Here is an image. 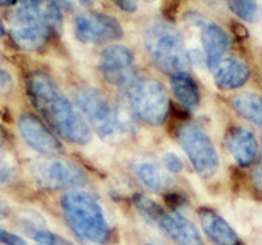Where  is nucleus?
<instances>
[{
  "instance_id": "obj_1",
  "label": "nucleus",
  "mask_w": 262,
  "mask_h": 245,
  "mask_svg": "<svg viewBox=\"0 0 262 245\" xmlns=\"http://www.w3.org/2000/svg\"><path fill=\"white\" fill-rule=\"evenodd\" d=\"M27 91L33 106L62 139L72 144H86L92 139V130L84 117L50 76L43 72L32 74Z\"/></svg>"
},
{
  "instance_id": "obj_2",
  "label": "nucleus",
  "mask_w": 262,
  "mask_h": 245,
  "mask_svg": "<svg viewBox=\"0 0 262 245\" xmlns=\"http://www.w3.org/2000/svg\"><path fill=\"white\" fill-rule=\"evenodd\" d=\"M147 53L159 70L169 75L186 72L190 54L181 32L169 23L151 21L144 32Z\"/></svg>"
},
{
  "instance_id": "obj_3",
  "label": "nucleus",
  "mask_w": 262,
  "mask_h": 245,
  "mask_svg": "<svg viewBox=\"0 0 262 245\" xmlns=\"http://www.w3.org/2000/svg\"><path fill=\"white\" fill-rule=\"evenodd\" d=\"M62 210L70 227L81 239L104 244L111 237V226L104 209L90 193L75 190L62 198Z\"/></svg>"
},
{
  "instance_id": "obj_4",
  "label": "nucleus",
  "mask_w": 262,
  "mask_h": 245,
  "mask_svg": "<svg viewBox=\"0 0 262 245\" xmlns=\"http://www.w3.org/2000/svg\"><path fill=\"white\" fill-rule=\"evenodd\" d=\"M79 112L91 130L105 141H113L126 129L118 109L105 93L96 88H83L75 96Z\"/></svg>"
},
{
  "instance_id": "obj_5",
  "label": "nucleus",
  "mask_w": 262,
  "mask_h": 245,
  "mask_svg": "<svg viewBox=\"0 0 262 245\" xmlns=\"http://www.w3.org/2000/svg\"><path fill=\"white\" fill-rule=\"evenodd\" d=\"M131 109L143 122L159 126L165 122L169 113L167 91L155 79H135L127 87Z\"/></svg>"
},
{
  "instance_id": "obj_6",
  "label": "nucleus",
  "mask_w": 262,
  "mask_h": 245,
  "mask_svg": "<svg viewBox=\"0 0 262 245\" xmlns=\"http://www.w3.org/2000/svg\"><path fill=\"white\" fill-rule=\"evenodd\" d=\"M179 142L191 167L203 179H211L219 169V155L207 132L194 123H186L180 129Z\"/></svg>"
},
{
  "instance_id": "obj_7",
  "label": "nucleus",
  "mask_w": 262,
  "mask_h": 245,
  "mask_svg": "<svg viewBox=\"0 0 262 245\" xmlns=\"http://www.w3.org/2000/svg\"><path fill=\"white\" fill-rule=\"evenodd\" d=\"M30 173L37 185L49 190L75 189L86 184V174L79 165L55 156L33 162Z\"/></svg>"
},
{
  "instance_id": "obj_8",
  "label": "nucleus",
  "mask_w": 262,
  "mask_h": 245,
  "mask_svg": "<svg viewBox=\"0 0 262 245\" xmlns=\"http://www.w3.org/2000/svg\"><path fill=\"white\" fill-rule=\"evenodd\" d=\"M76 38L86 45H101L123 36V29L112 16L98 12H84L74 20Z\"/></svg>"
},
{
  "instance_id": "obj_9",
  "label": "nucleus",
  "mask_w": 262,
  "mask_h": 245,
  "mask_svg": "<svg viewBox=\"0 0 262 245\" xmlns=\"http://www.w3.org/2000/svg\"><path fill=\"white\" fill-rule=\"evenodd\" d=\"M49 29L33 13L29 4H21L9 21V34L13 42L23 50L36 51L45 45Z\"/></svg>"
},
{
  "instance_id": "obj_10",
  "label": "nucleus",
  "mask_w": 262,
  "mask_h": 245,
  "mask_svg": "<svg viewBox=\"0 0 262 245\" xmlns=\"http://www.w3.org/2000/svg\"><path fill=\"white\" fill-rule=\"evenodd\" d=\"M100 72L107 83L127 88L135 80L134 55L123 45L107 46L98 60Z\"/></svg>"
},
{
  "instance_id": "obj_11",
  "label": "nucleus",
  "mask_w": 262,
  "mask_h": 245,
  "mask_svg": "<svg viewBox=\"0 0 262 245\" xmlns=\"http://www.w3.org/2000/svg\"><path fill=\"white\" fill-rule=\"evenodd\" d=\"M18 131L25 144L36 152L55 156L62 151V144L58 138L33 114H23L18 118Z\"/></svg>"
},
{
  "instance_id": "obj_12",
  "label": "nucleus",
  "mask_w": 262,
  "mask_h": 245,
  "mask_svg": "<svg viewBox=\"0 0 262 245\" xmlns=\"http://www.w3.org/2000/svg\"><path fill=\"white\" fill-rule=\"evenodd\" d=\"M229 155L242 167L250 165L256 160L258 153V142L250 130L245 127H233L226 138Z\"/></svg>"
},
{
  "instance_id": "obj_13",
  "label": "nucleus",
  "mask_w": 262,
  "mask_h": 245,
  "mask_svg": "<svg viewBox=\"0 0 262 245\" xmlns=\"http://www.w3.org/2000/svg\"><path fill=\"white\" fill-rule=\"evenodd\" d=\"M159 225L176 245H205L195 225L179 212L164 214Z\"/></svg>"
},
{
  "instance_id": "obj_14",
  "label": "nucleus",
  "mask_w": 262,
  "mask_h": 245,
  "mask_svg": "<svg viewBox=\"0 0 262 245\" xmlns=\"http://www.w3.org/2000/svg\"><path fill=\"white\" fill-rule=\"evenodd\" d=\"M201 43L206 63L212 70L223 59L226 51L228 50L229 38L223 28L215 23L205 21V24L201 27Z\"/></svg>"
},
{
  "instance_id": "obj_15",
  "label": "nucleus",
  "mask_w": 262,
  "mask_h": 245,
  "mask_svg": "<svg viewBox=\"0 0 262 245\" xmlns=\"http://www.w3.org/2000/svg\"><path fill=\"white\" fill-rule=\"evenodd\" d=\"M198 216L203 231L212 242L216 245H240L236 231L214 210L202 207L198 211Z\"/></svg>"
},
{
  "instance_id": "obj_16",
  "label": "nucleus",
  "mask_w": 262,
  "mask_h": 245,
  "mask_svg": "<svg viewBox=\"0 0 262 245\" xmlns=\"http://www.w3.org/2000/svg\"><path fill=\"white\" fill-rule=\"evenodd\" d=\"M214 71V81L224 91H232L243 87L249 79V69L243 60L237 58H223Z\"/></svg>"
},
{
  "instance_id": "obj_17",
  "label": "nucleus",
  "mask_w": 262,
  "mask_h": 245,
  "mask_svg": "<svg viewBox=\"0 0 262 245\" xmlns=\"http://www.w3.org/2000/svg\"><path fill=\"white\" fill-rule=\"evenodd\" d=\"M170 87H172L176 99L181 102L184 108H186L188 110H195L200 106V88L188 72H180L176 75H172Z\"/></svg>"
},
{
  "instance_id": "obj_18",
  "label": "nucleus",
  "mask_w": 262,
  "mask_h": 245,
  "mask_svg": "<svg viewBox=\"0 0 262 245\" xmlns=\"http://www.w3.org/2000/svg\"><path fill=\"white\" fill-rule=\"evenodd\" d=\"M28 4L37 18L48 28L49 32L62 30L63 15L57 0H29Z\"/></svg>"
},
{
  "instance_id": "obj_19",
  "label": "nucleus",
  "mask_w": 262,
  "mask_h": 245,
  "mask_svg": "<svg viewBox=\"0 0 262 245\" xmlns=\"http://www.w3.org/2000/svg\"><path fill=\"white\" fill-rule=\"evenodd\" d=\"M232 106L243 118L262 129V96L244 92L232 97Z\"/></svg>"
},
{
  "instance_id": "obj_20",
  "label": "nucleus",
  "mask_w": 262,
  "mask_h": 245,
  "mask_svg": "<svg viewBox=\"0 0 262 245\" xmlns=\"http://www.w3.org/2000/svg\"><path fill=\"white\" fill-rule=\"evenodd\" d=\"M134 172L139 183L149 191H160L165 184V177L156 164L151 162H139L135 164Z\"/></svg>"
},
{
  "instance_id": "obj_21",
  "label": "nucleus",
  "mask_w": 262,
  "mask_h": 245,
  "mask_svg": "<svg viewBox=\"0 0 262 245\" xmlns=\"http://www.w3.org/2000/svg\"><path fill=\"white\" fill-rule=\"evenodd\" d=\"M229 9L245 23H258L262 17V8L258 0H228Z\"/></svg>"
},
{
  "instance_id": "obj_22",
  "label": "nucleus",
  "mask_w": 262,
  "mask_h": 245,
  "mask_svg": "<svg viewBox=\"0 0 262 245\" xmlns=\"http://www.w3.org/2000/svg\"><path fill=\"white\" fill-rule=\"evenodd\" d=\"M135 206L138 207L140 214L144 215V218L149 219V220L160 221L161 216L165 214L156 202H154V201L147 197H142V195H138L135 198Z\"/></svg>"
},
{
  "instance_id": "obj_23",
  "label": "nucleus",
  "mask_w": 262,
  "mask_h": 245,
  "mask_svg": "<svg viewBox=\"0 0 262 245\" xmlns=\"http://www.w3.org/2000/svg\"><path fill=\"white\" fill-rule=\"evenodd\" d=\"M33 239L36 240L38 244L43 245H74L71 241L66 240L64 237L59 236L57 233L51 232L48 230H39L32 235Z\"/></svg>"
},
{
  "instance_id": "obj_24",
  "label": "nucleus",
  "mask_w": 262,
  "mask_h": 245,
  "mask_svg": "<svg viewBox=\"0 0 262 245\" xmlns=\"http://www.w3.org/2000/svg\"><path fill=\"white\" fill-rule=\"evenodd\" d=\"M15 176L13 163L4 153H0V185L9 183Z\"/></svg>"
},
{
  "instance_id": "obj_25",
  "label": "nucleus",
  "mask_w": 262,
  "mask_h": 245,
  "mask_svg": "<svg viewBox=\"0 0 262 245\" xmlns=\"http://www.w3.org/2000/svg\"><path fill=\"white\" fill-rule=\"evenodd\" d=\"M163 164L170 173H180L184 169V163H182L181 158L173 152H168L164 155Z\"/></svg>"
},
{
  "instance_id": "obj_26",
  "label": "nucleus",
  "mask_w": 262,
  "mask_h": 245,
  "mask_svg": "<svg viewBox=\"0 0 262 245\" xmlns=\"http://www.w3.org/2000/svg\"><path fill=\"white\" fill-rule=\"evenodd\" d=\"M0 244L3 245H27V241H25L23 237H20L16 233L9 232V231L3 230L0 228Z\"/></svg>"
},
{
  "instance_id": "obj_27",
  "label": "nucleus",
  "mask_w": 262,
  "mask_h": 245,
  "mask_svg": "<svg viewBox=\"0 0 262 245\" xmlns=\"http://www.w3.org/2000/svg\"><path fill=\"white\" fill-rule=\"evenodd\" d=\"M13 90V79L6 70L0 67V95H8Z\"/></svg>"
},
{
  "instance_id": "obj_28",
  "label": "nucleus",
  "mask_w": 262,
  "mask_h": 245,
  "mask_svg": "<svg viewBox=\"0 0 262 245\" xmlns=\"http://www.w3.org/2000/svg\"><path fill=\"white\" fill-rule=\"evenodd\" d=\"M113 3L127 13H134L139 8V0H113Z\"/></svg>"
},
{
  "instance_id": "obj_29",
  "label": "nucleus",
  "mask_w": 262,
  "mask_h": 245,
  "mask_svg": "<svg viewBox=\"0 0 262 245\" xmlns=\"http://www.w3.org/2000/svg\"><path fill=\"white\" fill-rule=\"evenodd\" d=\"M252 180H253V184L256 185V188L262 191V163L254 168L253 173H252Z\"/></svg>"
},
{
  "instance_id": "obj_30",
  "label": "nucleus",
  "mask_w": 262,
  "mask_h": 245,
  "mask_svg": "<svg viewBox=\"0 0 262 245\" xmlns=\"http://www.w3.org/2000/svg\"><path fill=\"white\" fill-rule=\"evenodd\" d=\"M28 0H0V7H15L27 3Z\"/></svg>"
},
{
  "instance_id": "obj_31",
  "label": "nucleus",
  "mask_w": 262,
  "mask_h": 245,
  "mask_svg": "<svg viewBox=\"0 0 262 245\" xmlns=\"http://www.w3.org/2000/svg\"><path fill=\"white\" fill-rule=\"evenodd\" d=\"M8 214V205L3 198H0V215H7Z\"/></svg>"
},
{
  "instance_id": "obj_32",
  "label": "nucleus",
  "mask_w": 262,
  "mask_h": 245,
  "mask_svg": "<svg viewBox=\"0 0 262 245\" xmlns=\"http://www.w3.org/2000/svg\"><path fill=\"white\" fill-rule=\"evenodd\" d=\"M57 2L62 4V6H64L66 8H70V7H71V0H57Z\"/></svg>"
},
{
  "instance_id": "obj_33",
  "label": "nucleus",
  "mask_w": 262,
  "mask_h": 245,
  "mask_svg": "<svg viewBox=\"0 0 262 245\" xmlns=\"http://www.w3.org/2000/svg\"><path fill=\"white\" fill-rule=\"evenodd\" d=\"M79 3L84 4V6H90V4H92L95 0H78Z\"/></svg>"
},
{
  "instance_id": "obj_34",
  "label": "nucleus",
  "mask_w": 262,
  "mask_h": 245,
  "mask_svg": "<svg viewBox=\"0 0 262 245\" xmlns=\"http://www.w3.org/2000/svg\"><path fill=\"white\" fill-rule=\"evenodd\" d=\"M4 32H6V29H4L3 21L0 20V37H3V36H4Z\"/></svg>"
},
{
  "instance_id": "obj_35",
  "label": "nucleus",
  "mask_w": 262,
  "mask_h": 245,
  "mask_svg": "<svg viewBox=\"0 0 262 245\" xmlns=\"http://www.w3.org/2000/svg\"><path fill=\"white\" fill-rule=\"evenodd\" d=\"M144 2H146V3H148V4H154L156 0H144Z\"/></svg>"
},
{
  "instance_id": "obj_36",
  "label": "nucleus",
  "mask_w": 262,
  "mask_h": 245,
  "mask_svg": "<svg viewBox=\"0 0 262 245\" xmlns=\"http://www.w3.org/2000/svg\"><path fill=\"white\" fill-rule=\"evenodd\" d=\"M146 245H155V244H146Z\"/></svg>"
},
{
  "instance_id": "obj_37",
  "label": "nucleus",
  "mask_w": 262,
  "mask_h": 245,
  "mask_svg": "<svg viewBox=\"0 0 262 245\" xmlns=\"http://www.w3.org/2000/svg\"><path fill=\"white\" fill-rule=\"evenodd\" d=\"M37 245H43V244H37Z\"/></svg>"
}]
</instances>
